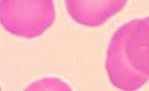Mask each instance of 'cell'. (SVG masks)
<instances>
[{
	"instance_id": "obj_2",
	"label": "cell",
	"mask_w": 149,
	"mask_h": 91,
	"mask_svg": "<svg viewBox=\"0 0 149 91\" xmlns=\"http://www.w3.org/2000/svg\"><path fill=\"white\" fill-rule=\"evenodd\" d=\"M55 18L53 0H0V24L18 37H38Z\"/></svg>"
},
{
	"instance_id": "obj_3",
	"label": "cell",
	"mask_w": 149,
	"mask_h": 91,
	"mask_svg": "<svg viewBox=\"0 0 149 91\" xmlns=\"http://www.w3.org/2000/svg\"><path fill=\"white\" fill-rule=\"evenodd\" d=\"M128 0H65L67 12L77 23L102 25L126 6Z\"/></svg>"
},
{
	"instance_id": "obj_5",
	"label": "cell",
	"mask_w": 149,
	"mask_h": 91,
	"mask_svg": "<svg viewBox=\"0 0 149 91\" xmlns=\"http://www.w3.org/2000/svg\"><path fill=\"white\" fill-rule=\"evenodd\" d=\"M0 90H1V88H0Z\"/></svg>"
},
{
	"instance_id": "obj_1",
	"label": "cell",
	"mask_w": 149,
	"mask_h": 91,
	"mask_svg": "<svg viewBox=\"0 0 149 91\" xmlns=\"http://www.w3.org/2000/svg\"><path fill=\"white\" fill-rule=\"evenodd\" d=\"M105 69L112 85L137 90L149 81V17L124 23L112 36Z\"/></svg>"
},
{
	"instance_id": "obj_4",
	"label": "cell",
	"mask_w": 149,
	"mask_h": 91,
	"mask_svg": "<svg viewBox=\"0 0 149 91\" xmlns=\"http://www.w3.org/2000/svg\"><path fill=\"white\" fill-rule=\"evenodd\" d=\"M25 90H72L71 88L64 83L63 80L49 77V78L40 79L28 85Z\"/></svg>"
}]
</instances>
